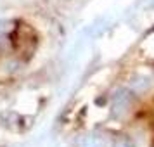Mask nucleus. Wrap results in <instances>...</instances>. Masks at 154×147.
Wrapping results in <instances>:
<instances>
[{
    "label": "nucleus",
    "instance_id": "obj_3",
    "mask_svg": "<svg viewBox=\"0 0 154 147\" xmlns=\"http://www.w3.org/2000/svg\"><path fill=\"white\" fill-rule=\"evenodd\" d=\"M152 147H154V142H152Z\"/></svg>",
    "mask_w": 154,
    "mask_h": 147
},
{
    "label": "nucleus",
    "instance_id": "obj_1",
    "mask_svg": "<svg viewBox=\"0 0 154 147\" xmlns=\"http://www.w3.org/2000/svg\"><path fill=\"white\" fill-rule=\"evenodd\" d=\"M80 147H99V137H85L80 142Z\"/></svg>",
    "mask_w": 154,
    "mask_h": 147
},
{
    "label": "nucleus",
    "instance_id": "obj_2",
    "mask_svg": "<svg viewBox=\"0 0 154 147\" xmlns=\"http://www.w3.org/2000/svg\"><path fill=\"white\" fill-rule=\"evenodd\" d=\"M112 147H135V145H133V142L130 139L121 137V139H118L116 142H114V145H112Z\"/></svg>",
    "mask_w": 154,
    "mask_h": 147
}]
</instances>
